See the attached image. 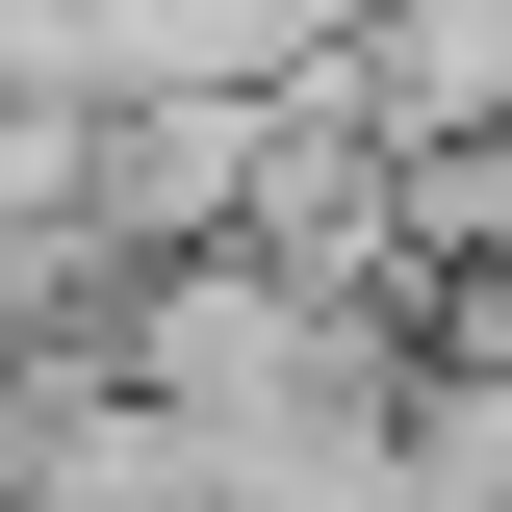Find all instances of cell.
I'll use <instances>...</instances> for the list:
<instances>
[{
  "mask_svg": "<svg viewBox=\"0 0 512 512\" xmlns=\"http://www.w3.org/2000/svg\"><path fill=\"white\" fill-rule=\"evenodd\" d=\"M384 231H410V282L512 256V103H487V128H436V154H384Z\"/></svg>",
  "mask_w": 512,
  "mask_h": 512,
  "instance_id": "obj_1",
  "label": "cell"
}]
</instances>
